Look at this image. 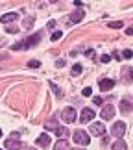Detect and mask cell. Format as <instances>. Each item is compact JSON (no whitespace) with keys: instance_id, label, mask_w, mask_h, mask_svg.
Here are the masks:
<instances>
[{"instance_id":"obj_1","label":"cell","mask_w":133,"mask_h":150,"mask_svg":"<svg viewBox=\"0 0 133 150\" xmlns=\"http://www.w3.org/2000/svg\"><path fill=\"white\" fill-rule=\"evenodd\" d=\"M41 37H43V33H35V35H32V37H28L26 41H22L19 45H15V50H20V48H24V47H35V45L41 41Z\"/></svg>"},{"instance_id":"obj_2","label":"cell","mask_w":133,"mask_h":150,"mask_svg":"<svg viewBox=\"0 0 133 150\" xmlns=\"http://www.w3.org/2000/svg\"><path fill=\"white\" fill-rule=\"evenodd\" d=\"M115 111H117V109H115V106H113V104H106V106L102 108V113H100V117H102L103 120H111V119L115 117Z\"/></svg>"},{"instance_id":"obj_3","label":"cell","mask_w":133,"mask_h":150,"mask_svg":"<svg viewBox=\"0 0 133 150\" xmlns=\"http://www.w3.org/2000/svg\"><path fill=\"white\" fill-rule=\"evenodd\" d=\"M78 117V113H76V109L74 108H65L63 109V113H61V119L65 120V122H74Z\"/></svg>"},{"instance_id":"obj_4","label":"cell","mask_w":133,"mask_h":150,"mask_svg":"<svg viewBox=\"0 0 133 150\" xmlns=\"http://www.w3.org/2000/svg\"><path fill=\"white\" fill-rule=\"evenodd\" d=\"M74 141L80 143V145H89V134L83 130H76L74 132Z\"/></svg>"},{"instance_id":"obj_5","label":"cell","mask_w":133,"mask_h":150,"mask_svg":"<svg viewBox=\"0 0 133 150\" xmlns=\"http://www.w3.org/2000/svg\"><path fill=\"white\" fill-rule=\"evenodd\" d=\"M124 132H126V124H124V122H115L113 128H111V134L117 137V139H122Z\"/></svg>"},{"instance_id":"obj_6","label":"cell","mask_w":133,"mask_h":150,"mask_svg":"<svg viewBox=\"0 0 133 150\" xmlns=\"http://www.w3.org/2000/svg\"><path fill=\"white\" fill-rule=\"evenodd\" d=\"M89 130H91L92 135H106V126H103V122H92Z\"/></svg>"},{"instance_id":"obj_7","label":"cell","mask_w":133,"mask_h":150,"mask_svg":"<svg viewBox=\"0 0 133 150\" xmlns=\"http://www.w3.org/2000/svg\"><path fill=\"white\" fill-rule=\"evenodd\" d=\"M6 148L8 150H20L22 148V145H20V139H13V137H11V139H6Z\"/></svg>"},{"instance_id":"obj_8","label":"cell","mask_w":133,"mask_h":150,"mask_svg":"<svg viewBox=\"0 0 133 150\" xmlns=\"http://www.w3.org/2000/svg\"><path fill=\"white\" fill-rule=\"evenodd\" d=\"M98 85H100L102 91H111V89L115 87V80H111V78H103V80H100V82H98Z\"/></svg>"},{"instance_id":"obj_9","label":"cell","mask_w":133,"mask_h":150,"mask_svg":"<svg viewBox=\"0 0 133 150\" xmlns=\"http://www.w3.org/2000/svg\"><path fill=\"white\" fill-rule=\"evenodd\" d=\"M94 119V111L89 108H85L83 111H82V119H80V122H89V120Z\"/></svg>"},{"instance_id":"obj_10","label":"cell","mask_w":133,"mask_h":150,"mask_svg":"<svg viewBox=\"0 0 133 150\" xmlns=\"http://www.w3.org/2000/svg\"><path fill=\"white\" fill-rule=\"evenodd\" d=\"M17 17H19V15H17L15 11H11V13H6L4 17H0V21H2L4 24H9V22H13V21H17Z\"/></svg>"},{"instance_id":"obj_11","label":"cell","mask_w":133,"mask_h":150,"mask_svg":"<svg viewBox=\"0 0 133 150\" xmlns=\"http://www.w3.org/2000/svg\"><path fill=\"white\" fill-rule=\"evenodd\" d=\"M122 74H124V78H122V80H124L126 83L133 80V69H131V67H124V69H122Z\"/></svg>"},{"instance_id":"obj_12","label":"cell","mask_w":133,"mask_h":150,"mask_svg":"<svg viewBox=\"0 0 133 150\" xmlns=\"http://www.w3.org/2000/svg\"><path fill=\"white\" fill-rule=\"evenodd\" d=\"M54 150H70V145H68V141H65V139H59V141L56 143Z\"/></svg>"},{"instance_id":"obj_13","label":"cell","mask_w":133,"mask_h":150,"mask_svg":"<svg viewBox=\"0 0 133 150\" xmlns=\"http://www.w3.org/2000/svg\"><path fill=\"white\" fill-rule=\"evenodd\" d=\"M37 145H39V146H44V148H46V146L50 145V135L43 134L41 137H37Z\"/></svg>"},{"instance_id":"obj_14","label":"cell","mask_w":133,"mask_h":150,"mask_svg":"<svg viewBox=\"0 0 133 150\" xmlns=\"http://www.w3.org/2000/svg\"><path fill=\"white\" fill-rule=\"evenodd\" d=\"M113 150H128V146H126V143H124V139H117L113 143V146H111Z\"/></svg>"},{"instance_id":"obj_15","label":"cell","mask_w":133,"mask_h":150,"mask_svg":"<svg viewBox=\"0 0 133 150\" xmlns=\"http://www.w3.org/2000/svg\"><path fill=\"white\" fill-rule=\"evenodd\" d=\"M120 111H122V113H129L131 111V102L129 100H122V102H120Z\"/></svg>"},{"instance_id":"obj_16","label":"cell","mask_w":133,"mask_h":150,"mask_svg":"<svg viewBox=\"0 0 133 150\" xmlns=\"http://www.w3.org/2000/svg\"><path fill=\"white\" fill-rule=\"evenodd\" d=\"M82 19H83V9H80V11H76V13L70 15V22H80Z\"/></svg>"},{"instance_id":"obj_17","label":"cell","mask_w":133,"mask_h":150,"mask_svg":"<svg viewBox=\"0 0 133 150\" xmlns=\"http://www.w3.org/2000/svg\"><path fill=\"white\" fill-rule=\"evenodd\" d=\"M44 128H46V130H54V132H56L57 128H59V124H57V120H56V119H52V120H48V122L44 124Z\"/></svg>"},{"instance_id":"obj_18","label":"cell","mask_w":133,"mask_h":150,"mask_svg":"<svg viewBox=\"0 0 133 150\" xmlns=\"http://www.w3.org/2000/svg\"><path fill=\"white\" fill-rule=\"evenodd\" d=\"M82 71H83V69H82V65H74V67H72V74H74V76L82 74Z\"/></svg>"},{"instance_id":"obj_19","label":"cell","mask_w":133,"mask_h":150,"mask_svg":"<svg viewBox=\"0 0 133 150\" xmlns=\"http://www.w3.org/2000/svg\"><path fill=\"white\" fill-rule=\"evenodd\" d=\"M107 26L109 28H122V21H113V22H109Z\"/></svg>"},{"instance_id":"obj_20","label":"cell","mask_w":133,"mask_h":150,"mask_svg":"<svg viewBox=\"0 0 133 150\" xmlns=\"http://www.w3.org/2000/svg\"><path fill=\"white\" fill-rule=\"evenodd\" d=\"M28 67H32V69H39V67H41V63H39L37 59H32V61H28Z\"/></svg>"},{"instance_id":"obj_21","label":"cell","mask_w":133,"mask_h":150,"mask_svg":"<svg viewBox=\"0 0 133 150\" xmlns=\"http://www.w3.org/2000/svg\"><path fill=\"white\" fill-rule=\"evenodd\" d=\"M61 35H63V32H54V33H52V41H57V39H61Z\"/></svg>"},{"instance_id":"obj_22","label":"cell","mask_w":133,"mask_h":150,"mask_svg":"<svg viewBox=\"0 0 133 150\" xmlns=\"http://www.w3.org/2000/svg\"><path fill=\"white\" fill-rule=\"evenodd\" d=\"M56 134H57V135H65V134H67V128H63V126H59V128L56 130Z\"/></svg>"},{"instance_id":"obj_23","label":"cell","mask_w":133,"mask_h":150,"mask_svg":"<svg viewBox=\"0 0 133 150\" xmlns=\"http://www.w3.org/2000/svg\"><path fill=\"white\" fill-rule=\"evenodd\" d=\"M33 26V19H24V28H32Z\"/></svg>"},{"instance_id":"obj_24","label":"cell","mask_w":133,"mask_h":150,"mask_svg":"<svg viewBox=\"0 0 133 150\" xmlns=\"http://www.w3.org/2000/svg\"><path fill=\"white\" fill-rule=\"evenodd\" d=\"M100 61H102V63H109V61H111V56H107V54H103V56L100 57Z\"/></svg>"},{"instance_id":"obj_25","label":"cell","mask_w":133,"mask_h":150,"mask_svg":"<svg viewBox=\"0 0 133 150\" xmlns=\"http://www.w3.org/2000/svg\"><path fill=\"white\" fill-rule=\"evenodd\" d=\"M131 56H133V52H131V50H124V52H122V57H126V59H129Z\"/></svg>"},{"instance_id":"obj_26","label":"cell","mask_w":133,"mask_h":150,"mask_svg":"<svg viewBox=\"0 0 133 150\" xmlns=\"http://www.w3.org/2000/svg\"><path fill=\"white\" fill-rule=\"evenodd\" d=\"M85 56H87V57H94V50H92V48L85 50Z\"/></svg>"},{"instance_id":"obj_27","label":"cell","mask_w":133,"mask_h":150,"mask_svg":"<svg viewBox=\"0 0 133 150\" xmlns=\"http://www.w3.org/2000/svg\"><path fill=\"white\" fill-rule=\"evenodd\" d=\"M91 93H92L91 87H85V89H83V96H91Z\"/></svg>"},{"instance_id":"obj_28","label":"cell","mask_w":133,"mask_h":150,"mask_svg":"<svg viewBox=\"0 0 133 150\" xmlns=\"http://www.w3.org/2000/svg\"><path fill=\"white\" fill-rule=\"evenodd\" d=\"M50 87H52V89H54V93H56L57 96H61V91H59V89H57V87H56V85H54V83H50Z\"/></svg>"},{"instance_id":"obj_29","label":"cell","mask_w":133,"mask_h":150,"mask_svg":"<svg viewBox=\"0 0 133 150\" xmlns=\"http://www.w3.org/2000/svg\"><path fill=\"white\" fill-rule=\"evenodd\" d=\"M56 67H57V69L65 67V61H63V59H57V61H56Z\"/></svg>"},{"instance_id":"obj_30","label":"cell","mask_w":133,"mask_h":150,"mask_svg":"<svg viewBox=\"0 0 133 150\" xmlns=\"http://www.w3.org/2000/svg\"><path fill=\"white\" fill-rule=\"evenodd\" d=\"M92 102H94L96 106H100V104H102V98H100V96H94V98H92Z\"/></svg>"},{"instance_id":"obj_31","label":"cell","mask_w":133,"mask_h":150,"mask_svg":"<svg viewBox=\"0 0 133 150\" xmlns=\"http://www.w3.org/2000/svg\"><path fill=\"white\" fill-rule=\"evenodd\" d=\"M126 33H128V35H133V26H129L128 30H126Z\"/></svg>"},{"instance_id":"obj_32","label":"cell","mask_w":133,"mask_h":150,"mask_svg":"<svg viewBox=\"0 0 133 150\" xmlns=\"http://www.w3.org/2000/svg\"><path fill=\"white\" fill-rule=\"evenodd\" d=\"M0 135H2V130H0Z\"/></svg>"}]
</instances>
